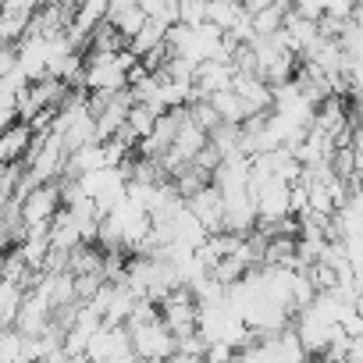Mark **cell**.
<instances>
[{
	"instance_id": "7c38bea8",
	"label": "cell",
	"mask_w": 363,
	"mask_h": 363,
	"mask_svg": "<svg viewBox=\"0 0 363 363\" xmlns=\"http://www.w3.org/2000/svg\"><path fill=\"white\" fill-rule=\"evenodd\" d=\"M174 18H178V26H203L207 0H178V4H174Z\"/></svg>"
},
{
	"instance_id": "3957f363",
	"label": "cell",
	"mask_w": 363,
	"mask_h": 363,
	"mask_svg": "<svg viewBox=\"0 0 363 363\" xmlns=\"http://www.w3.org/2000/svg\"><path fill=\"white\" fill-rule=\"evenodd\" d=\"M306 359L310 356L296 342L292 328H281V331H271V335H257L242 349L232 352V363H306Z\"/></svg>"
},
{
	"instance_id": "5b68a950",
	"label": "cell",
	"mask_w": 363,
	"mask_h": 363,
	"mask_svg": "<svg viewBox=\"0 0 363 363\" xmlns=\"http://www.w3.org/2000/svg\"><path fill=\"white\" fill-rule=\"evenodd\" d=\"M61 207H65L61 203V186L57 182H43V186H29L26 189L15 218H18L22 232H47Z\"/></svg>"
},
{
	"instance_id": "6da1fadb",
	"label": "cell",
	"mask_w": 363,
	"mask_h": 363,
	"mask_svg": "<svg viewBox=\"0 0 363 363\" xmlns=\"http://www.w3.org/2000/svg\"><path fill=\"white\" fill-rule=\"evenodd\" d=\"M196 303V335L203 345H221V349H242L253 335L242 324L239 310L232 306L228 292L214 296V299H193Z\"/></svg>"
},
{
	"instance_id": "9c48e42d",
	"label": "cell",
	"mask_w": 363,
	"mask_h": 363,
	"mask_svg": "<svg viewBox=\"0 0 363 363\" xmlns=\"http://www.w3.org/2000/svg\"><path fill=\"white\" fill-rule=\"evenodd\" d=\"M164 33H167V26H160V22L146 18V22H143V29L125 43V50H128L135 61H143V57H150L153 50H160V47H164Z\"/></svg>"
},
{
	"instance_id": "52a82bcc",
	"label": "cell",
	"mask_w": 363,
	"mask_h": 363,
	"mask_svg": "<svg viewBox=\"0 0 363 363\" xmlns=\"http://www.w3.org/2000/svg\"><path fill=\"white\" fill-rule=\"evenodd\" d=\"M228 89L239 96V104H242L246 118H253V114H264V111L271 107V86H267L260 75H253V72H235Z\"/></svg>"
},
{
	"instance_id": "30bf717a",
	"label": "cell",
	"mask_w": 363,
	"mask_h": 363,
	"mask_svg": "<svg viewBox=\"0 0 363 363\" xmlns=\"http://www.w3.org/2000/svg\"><path fill=\"white\" fill-rule=\"evenodd\" d=\"M22 292H26V285H18L11 278H0V328H11L18 303H22Z\"/></svg>"
},
{
	"instance_id": "7a4b0ae2",
	"label": "cell",
	"mask_w": 363,
	"mask_h": 363,
	"mask_svg": "<svg viewBox=\"0 0 363 363\" xmlns=\"http://www.w3.org/2000/svg\"><path fill=\"white\" fill-rule=\"evenodd\" d=\"M139 61L128 50H114V54H89L82 57V75L79 86L82 93L96 96V93H125L128 89V75Z\"/></svg>"
},
{
	"instance_id": "ba28073f",
	"label": "cell",
	"mask_w": 363,
	"mask_h": 363,
	"mask_svg": "<svg viewBox=\"0 0 363 363\" xmlns=\"http://www.w3.org/2000/svg\"><path fill=\"white\" fill-rule=\"evenodd\" d=\"M29 146H33V128L26 121H11L8 128H0V167L22 160V153H29Z\"/></svg>"
},
{
	"instance_id": "8992f818",
	"label": "cell",
	"mask_w": 363,
	"mask_h": 363,
	"mask_svg": "<svg viewBox=\"0 0 363 363\" xmlns=\"http://www.w3.org/2000/svg\"><path fill=\"white\" fill-rule=\"evenodd\" d=\"M82 356H86L89 363H128V359H132V345H128L125 328H121V324H100V328L89 335Z\"/></svg>"
},
{
	"instance_id": "4fadbf2b",
	"label": "cell",
	"mask_w": 363,
	"mask_h": 363,
	"mask_svg": "<svg viewBox=\"0 0 363 363\" xmlns=\"http://www.w3.org/2000/svg\"><path fill=\"white\" fill-rule=\"evenodd\" d=\"M18 57H15V47H0V79H4L8 72H15Z\"/></svg>"
},
{
	"instance_id": "277c9868",
	"label": "cell",
	"mask_w": 363,
	"mask_h": 363,
	"mask_svg": "<svg viewBox=\"0 0 363 363\" xmlns=\"http://www.w3.org/2000/svg\"><path fill=\"white\" fill-rule=\"evenodd\" d=\"M125 186H128V164L125 167H96V171H86L75 178L79 196L89 200L96 207V214L111 211L125 196Z\"/></svg>"
},
{
	"instance_id": "8fae6325",
	"label": "cell",
	"mask_w": 363,
	"mask_h": 363,
	"mask_svg": "<svg viewBox=\"0 0 363 363\" xmlns=\"http://www.w3.org/2000/svg\"><path fill=\"white\" fill-rule=\"evenodd\" d=\"M239 18V4H232V0H207V26H214V29H228L232 22Z\"/></svg>"
}]
</instances>
